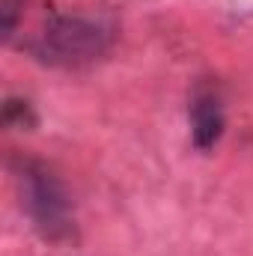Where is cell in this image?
Instances as JSON below:
<instances>
[{"label": "cell", "instance_id": "obj_1", "mask_svg": "<svg viewBox=\"0 0 253 256\" xmlns=\"http://www.w3.org/2000/svg\"><path fill=\"white\" fill-rule=\"evenodd\" d=\"M110 45V30L92 18L51 15L33 42V54L51 66H84L98 60Z\"/></svg>", "mask_w": 253, "mask_h": 256}, {"label": "cell", "instance_id": "obj_2", "mask_svg": "<svg viewBox=\"0 0 253 256\" xmlns=\"http://www.w3.org/2000/svg\"><path fill=\"white\" fill-rule=\"evenodd\" d=\"M21 196H24V206L36 224V230L45 236V238H63L72 232V206H68V196H66L60 179L36 164V161H27L21 164Z\"/></svg>", "mask_w": 253, "mask_h": 256}, {"label": "cell", "instance_id": "obj_3", "mask_svg": "<svg viewBox=\"0 0 253 256\" xmlns=\"http://www.w3.org/2000/svg\"><path fill=\"white\" fill-rule=\"evenodd\" d=\"M190 137H194V146L196 149H212L226 126V116H224V104H220V96L212 90V86H196L194 96H190Z\"/></svg>", "mask_w": 253, "mask_h": 256}, {"label": "cell", "instance_id": "obj_4", "mask_svg": "<svg viewBox=\"0 0 253 256\" xmlns=\"http://www.w3.org/2000/svg\"><path fill=\"white\" fill-rule=\"evenodd\" d=\"M24 6V0H0V15H3V36L12 39L15 33V18H18V9Z\"/></svg>", "mask_w": 253, "mask_h": 256}]
</instances>
